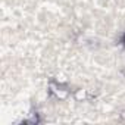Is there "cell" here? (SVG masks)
Wrapping results in <instances>:
<instances>
[{"label":"cell","mask_w":125,"mask_h":125,"mask_svg":"<svg viewBox=\"0 0 125 125\" xmlns=\"http://www.w3.org/2000/svg\"><path fill=\"white\" fill-rule=\"evenodd\" d=\"M50 91H52L56 97H59V99H65V97L68 96V91H66V90H63L62 87H57L56 84H50Z\"/></svg>","instance_id":"obj_1"}]
</instances>
